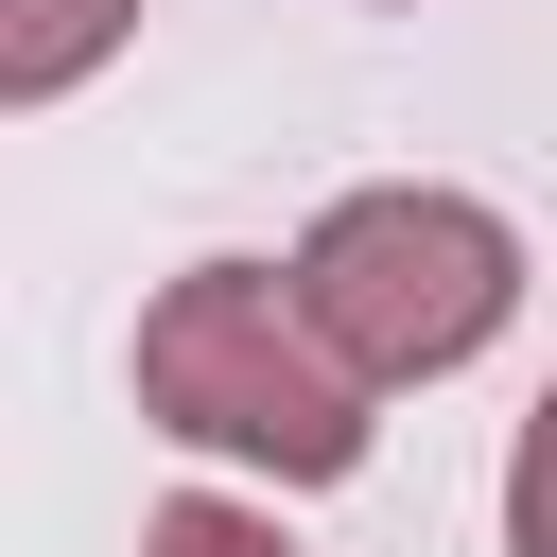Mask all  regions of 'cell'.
I'll list each match as a JSON object with an SVG mask.
<instances>
[{
	"instance_id": "cell-3",
	"label": "cell",
	"mask_w": 557,
	"mask_h": 557,
	"mask_svg": "<svg viewBox=\"0 0 557 557\" xmlns=\"http://www.w3.org/2000/svg\"><path fill=\"white\" fill-rule=\"evenodd\" d=\"M122 35H139V0H0V104H70Z\"/></svg>"
},
{
	"instance_id": "cell-2",
	"label": "cell",
	"mask_w": 557,
	"mask_h": 557,
	"mask_svg": "<svg viewBox=\"0 0 557 557\" xmlns=\"http://www.w3.org/2000/svg\"><path fill=\"white\" fill-rule=\"evenodd\" d=\"M296 296L366 383H453L470 348H505L522 313V226L453 174H366L296 226Z\"/></svg>"
},
{
	"instance_id": "cell-5",
	"label": "cell",
	"mask_w": 557,
	"mask_h": 557,
	"mask_svg": "<svg viewBox=\"0 0 557 557\" xmlns=\"http://www.w3.org/2000/svg\"><path fill=\"white\" fill-rule=\"evenodd\" d=\"M505 557H557V383H540L522 435H505Z\"/></svg>"
},
{
	"instance_id": "cell-1",
	"label": "cell",
	"mask_w": 557,
	"mask_h": 557,
	"mask_svg": "<svg viewBox=\"0 0 557 557\" xmlns=\"http://www.w3.org/2000/svg\"><path fill=\"white\" fill-rule=\"evenodd\" d=\"M366 400H383V383L313 331L296 261H191V278H157V313H139V418H157L174 453L261 470V487H348V470H366Z\"/></svg>"
},
{
	"instance_id": "cell-4",
	"label": "cell",
	"mask_w": 557,
	"mask_h": 557,
	"mask_svg": "<svg viewBox=\"0 0 557 557\" xmlns=\"http://www.w3.org/2000/svg\"><path fill=\"white\" fill-rule=\"evenodd\" d=\"M139 557H296V540H278V505H226V487H174V505H139Z\"/></svg>"
}]
</instances>
